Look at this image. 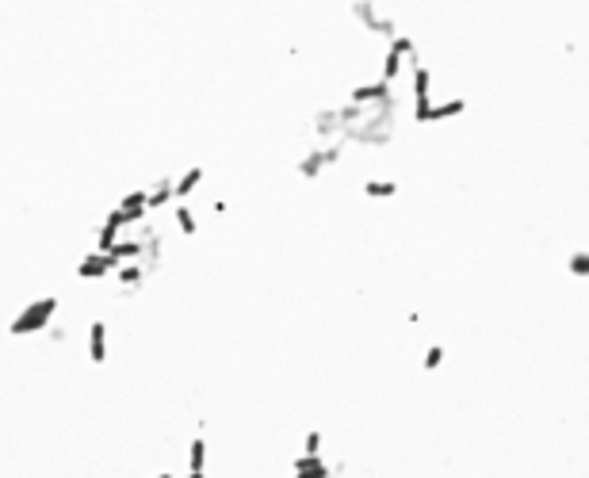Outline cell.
<instances>
[{
	"label": "cell",
	"instance_id": "cell-3",
	"mask_svg": "<svg viewBox=\"0 0 589 478\" xmlns=\"http://www.w3.org/2000/svg\"><path fill=\"white\" fill-rule=\"evenodd\" d=\"M108 322H92L88 325V360L92 363H108Z\"/></svg>",
	"mask_w": 589,
	"mask_h": 478
},
{
	"label": "cell",
	"instance_id": "cell-8",
	"mask_svg": "<svg viewBox=\"0 0 589 478\" xmlns=\"http://www.w3.org/2000/svg\"><path fill=\"white\" fill-rule=\"evenodd\" d=\"M203 463H207V444H203V440H191V448H188V470H191V475H203Z\"/></svg>",
	"mask_w": 589,
	"mask_h": 478
},
{
	"label": "cell",
	"instance_id": "cell-4",
	"mask_svg": "<svg viewBox=\"0 0 589 478\" xmlns=\"http://www.w3.org/2000/svg\"><path fill=\"white\" fill-rule=\"evenodd\" d=\"M146 276H150V272H146V264L134 260V264H123V268L115 272V283L123 291H134V287H142V283H146Z\"/></svg>",
	"mask_w": 589,
	"mask_h": 478
},
{
	"label": "cell",
	"instance_id": "cell-6",
	"mask_svg": "<svg viewBox=\"0 0 589 478\" xmlns=\"http://www.w3.org/2000/svg\"><path fill=\"white\" fill-rule=\"evenodd\" d=\"M200 180H203V169H188L184 176H176V180H173V195L176 199H188L191 191L200 188Z\"/></svg>",
	"mask_w": 589,
	"mask_h": 478
},
{
	"label": "cell",
	"instance_id": "cell-1",
	"mask_svg": "<svg viewBox=\"0 0 589 478\" xmlns=\"http://www.w3.org/2000/svg\"><path fill=\"white\" fill-rule=\"evenodd\" d=\"M54 318H58V295H42V298H35V303H27L23 310L12 318L8 333L12 337H31V333L50 329Z\"/></svg>",
	"mask_w": 589,
	"mask_h": 478
},
{
	"label": "cell",
	"instance_id": "cell-5",
	"mask_svg": "<svg viewBox=\"0 0 589 478\" xmlns=\"http://www.w3.org/2000/svg\"><path fill=\"white\" fill-rule=\"evenodd\" d=\"M173 199H176L173 195V176H161V180L150 188V203L146 207H150V211H161V207H168Z\"/></svg>",
	"mask_w": 589,
	"mask_h": 478
},
{
	"label": "cell",
	"instance_id": "cell-11",
	"mask_svg": "<svg viewBox=\"0 0 589 478\" xmlns=\"http://www.w3.org/2000/svg\"><path fill=\"white\" fill-rule=\"evenodd\" d=\"M150 478H176L173 470H161V475H150Z\"/></svg>",
	"mask_w": 589,
	"mask_h": 478
},
{
	"label": "cell",
	"instance_id": "cell-10",
	"mask_svg": "<svg viewBox=\"0 0 589 478\" xmlns=\"http://www.w3.org/2000/svg\"><path fill=\"white\" fill-rule=\"evenodd\" d=\"M50 341H54V345H66L69 329H66V325H50Z\"/></svg>",
	"mask_w": 589,
	"mask_h": 478
},
{
	"label": "cell",
	"instance_id": "cell-9",
	"mask_svg": "<svg viewBox=\"0 0 589 478\" xmlns=\"http://www.w3.org/2000/svg\"><path fill=\"white\" fill-rule=\"evenodd\" d=\"M119 241V230H111V226H96V253H111V245Z\"/></svg>",
	"mask_w": 589,
	"mask_h": 478
},
{
	"label": "cell",
	"instance_id": "cell-2",
	"mask_svg": "<svg viewBox=\"0 0 589 478\" xmlns=\"http://www.w3.org/2000/svg\"><path fill=\"white\" fill-rule=\"evenodd\" d=\"M115 272H119V264L111 260L108 253H96V249L77 260V276H81V280H104V276H115Z\"/></svg>",
	"mask_w": 589,
	"mask_h": 478
},
{
	"label": "cell",
	"instance_id": "cell-12",
	"mask_svg": "<svg viewBox=\"0 0 589 478\" xmlns=\"http://www.w3.org/2000/svg\"><path fill=\"white\" fill-rule=\"evenodd\" d=\"M184 478H207V475H191V470H188V475H184Z\"/></svg>",
	"mask_w": 589,
	"mask_h": 478
},
{
	"label": "cell",
	"instance_id": "cell-7",
	"mask_svg": "<svg viewBox=\"0 0 589 478\" xmlns=\"http://www.w3.org/2000/svg\"><path fill=\"white\" fill-rule=\"evenodd\" d=\"M173 218H176V226H180V233H195V211H191L188 203H176L173 207Z\"/></svg>",
	"mask_w": 589,
	"mask_h": 478
}]
</instances>
